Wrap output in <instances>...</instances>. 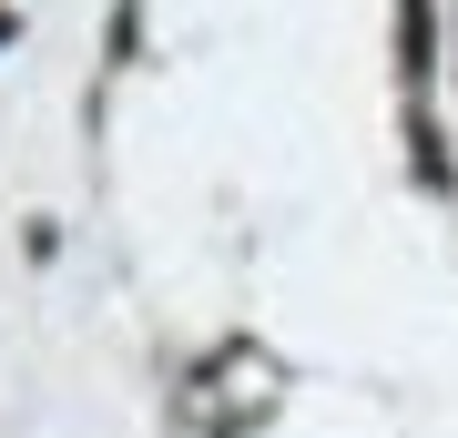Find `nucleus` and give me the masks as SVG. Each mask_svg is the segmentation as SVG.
I'll list each match as a JSON object with an SVG mask.
<instances>
[{"label": "nucleus", "instance_id": "obj_1", "mask_svg": "<svg viewBox=\"0 0 458 438\" xmlns=\"http://www.w3.org/2000/svg\"><path fill=\"white\" fill-rule=\"evenodd\" d=\"M397 62H408V82H428V62H438V11L428 0H397Z\"/></svg>", "mask_w": 458, "mask_h": 438}, {"label": "nucleus", "instance_id": "obj_2", "mask_svg": "<svg viewBox=\"0 0 458 438\" xmlns=\"http://www.w3.org/2000/svg\"><path fill=\"white\" fill-rule=\"evenodd\" d=\"M408 153H418V184H448V153H438V133L408 123Z\"/></svg>", "mask_w": 458, "mask_h": 438}, {"label": "nucleus", "instance_id": "obj_3", "mask_svg": "<svg viewBox=\"0 0 458 438\" xmlns=\"http://www.w3.org/2000/svg\"><path fill=\"white\" fill-rule=\"evenodd\" d=\"M0 41H11V21H0Z\"/></svg>", "mask_w": 458, "mask_h": 438}]
</instances>
